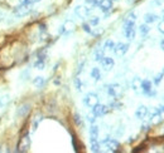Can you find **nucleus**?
Segmentation results:
<instances>
[{
	"label": "nucleus",
	"instance_id": "f257e3e1",
	"mask_svg": "<svg viewBox=\"0 0 164 153\" xmlns=\"http://www.w3.org/2000/svg\"><path fill=\"white\" fill-rule=\"evenodd\" d=\"M124 35L126 36L128 40H133L135 38V22L126 19L124 22V28H123Z\"/></svg>",
	"mask_w": 164,
	"mask_h": 153
},
{
	"label": "nucleus",
	"instance_id": "f03ea898",
	"mask_svg": "<svg viewBox=\"0 0 164 153\" xmlns=\"http://www.w3.org/2000/svg\"><path fill=\"white\" fill-rule=\"evenodd\" d=\"M107 94L112 97V98H120L123 95V87L117 83H112V84H109L107 86Z\"/></svg>",
	"mask_w": 164,
	"mask_h": 153
},
{
	"label": "nucleus",
	"instance_id": "7ed1b4c3",
	"mask_svg": "<svg viewBox=\"0 0 164 153\" xmlns=\"http://www.w3.org/2000/svg\"><path fill=\"white\" fill-rule=\"evenodd\" d=\"M140 89L143 92V94L148 95V97H154L155 95V91L153 89V83L149 79H141V84H140Z\"/></svg>",
	"mask_w": 164,
	"mask_h": 153
},
{
	"label": "nucleus",
	"instance_id": "20e7f679",
	"mask_svg": "<svg viewBox=\"0 0 164 153\" xmlns=\"http://www.w3.org/2000/svg\"><path fill=\"white\" fill-rule=\"evenodd\" d=\"M97 103H99V95L96 94V93H94V92L87 93V94L85 95V98H83V104H85L86 107H88V108L95 107Z\"/></svg>",
	"mask_w": 164,
	"mask_h": 153
},
{
	"label": "nucleus",
	"instance_id": "39448f33",
	"mask_svg": "<svg viewBox=\"0 0 164 153\" xmlns=\"http://www.w3.org/2000/svg\"><path fill=\"white\" fill-rule=\"evenodd\" d=\"M29 147H31V137H29L28 133H25V134L22 135V138L19 139L16 152H25V151L29 149Z\"/></svg>",
	"mask_w": 164,
	"mask_h": 153
},
{
	"label": "nucleus",
	"instance_id": "423d86ee",
	"mask_svg": "<svg viewBox=\"0 0 164 153\" xmlns=\"http://www.w3.org/2000/svg\"><path fill=\"white\" fill-rule=\"evenodd\" d=\"M102 143L105 144V147L107 148V151L109 152H116V151H119V148H120V143L116 141V139H112L110 137H106L102 141Z\"/></svg>",
	"mask_w": 164,
	"mask_h": 153
},
{
	"label": "nucleus",
	"instance_id": "0eeeda50",
	"mask_svg": "<svg viewBox=\"0 0 164 153\" xmlns=\"http://www.w3.org/2000/svg\"><path fill=\"white\" fill-rule=\"evenodd\" d=\"M128 50H129V44L123 43V41H119V43L115 44L112 52L115 53L117 57H123V55H125L126 53H128Z\"/></svg>",
	"mask_w": 164,
	"mask_h": 153
},
{
	"label": "nucleus",
	"instance_id": "6e6552de",
	"mask_svg": "<svg viewBox=\"0 0 164 153\" xmlns=\"http://www.w3.org/2000/svg\"><path fill=\"white\" fill-rule=\"evenodd\" d=\"M92 13V8H87V6H82V5H78L75 8V14L78 16V18H87L90 16Z\"/></svg>",
	"mask_w": 164,
	"mask_h": 153
},
{
	"label": "nucleus",
	"instance_id": "1a4fd4ad",
	"mask_svg": "<svg viewBox=\"0 0 164 153\" xmlns=\"http://www.w3.org/2000/svg\"><path fill=\"white\" fill-rule=\"evenodd\" d=\"M29 11H31V5H25V4H20L19 6H15L13 10L16 18H22V16L27 15Z\"/></svg>",
	"mask_w": 164,
	"mask_h": 153
},
{
	"label": "nucleus",
	"instance_id": "9d476101",
	"mask_svg": "<svg viewBox=\"0 0 164 153\" xmlns=\"http://www.w3.org/2000/svg\"><path fill=\"white\" fill-rule=\"evenodd\" d=\"M73 29H75V23H73V22H71V20H67V22L60 28L58 33H60L61 35L67 36V35H70V34L73 32Z\"/></svg>",
	"mask_w": 164,
	"mask_h": 153
},
{
	"label": "nucleus",
	"instance_id": "9b49d317",
	"mask_svg": "<svg viewBox=\"0 0 164 153\" xmlns=\"http://www.w3.org/2000/svg\"><path fill=\"white\" fill-rule=\"evenodd\" d=\"M109 110H110V109H109L107 105L97 103L95 107H92V114H94L95 117H102L106 113H109Z\"/></svg>",
	"mask_w": 164,
	"mask_h": 153
},
{
	"label": "nucleus",
	"instance_id": "f8f14e48",
	"mask_svg": "<svg viewBox=\"0 0 164 153\" xmlns=\"http://www.w3.org/2000/svg\"><path fill=\"white\" fill-rule=\"evenodd\" d=\"M100 63H101V65H102L104 70H106V72L112 70L114 65H115V62H114V59L110 58V57H104L102 60H101Z\"/></svg>",
	"mask_w": 164,
	"mask_h": 153
},
{
	"label": "nucleus",
	"instance_id": "ddd939ff",
	"mask_svg": "<svg viewBox=\"0 0 164 153\" xmlns=\"http://www.w3.org/2000/svg\"><path fill=\"white\" fill-rule=\"evenodd\" d=\"M148 113H149L148 107L140 105V107H138V109L135 110V117L138 118V119H144V118L148 116Z\"/></svg>",
	"mask_w": 164,
	"mask_h": 153
},
{
	"label": "nucleus",
	"instance_id": "4468645a",
	"mask_svg": "<svg viewBox=\"0 0 164 153\" xmlns=\"http://www.w3.org/2000/svg\"><path fill=\"white\" fill-rule=\"evenodd\" d=\"M99 8L104 13L110 11L111 8H112V0H100L99 1Z\"/></svg>",
	"mask_w": 164,
	"mask_h": 153
},
{
	"label": "nucleus",
	"instance_id": "2eb2a0df",
	"mask_svg": "<svg viewBox=\"0 0 164 153\" xmlns=\"http://www.w3.org/2000/svg\"><path fill=\"white\" fill-rule=\"evenodd\" d=\"M97 138H99V127L94 123L90 127V142L97 141Z\"/></svg>",
	"mask_w": 164,
	"mask_h": 153
},
{
	"label": "nucleus",
	"instance_id": "dca6fc26",
	"mask_svg": "<svg viewBox=\"0 0 164 153\" xmlns=\"http://www.w3.org/2000/svg\"><path fill=\"white\" fill-rule=\"evenodd\" d=\"M159 20V16L157 14H154V13H146L144 15V22L146 24H153L155 22H158Z\"/></svg>",
	"mask_w": 164,
	"mask_h": 153
},
{
	"label": "nucleus",
	"instance_id": "f3484780",
	"mask_svg": "<svg viewBox=\"0 0 164 153\" xmlns=\"http://www.w3.org/2000/svg\"><path fill=\"white\" fill-rule=\"evenodd\" d=\"M29 110H31V105H29L28 103L23 104V105H20V107L18 108V110H16V116L18 117H25L28 114Z\"/></svg>",
	"mask_w": 164,
	"mask_h": 153
},
{
	"label": "nucleus",
	"instance_id": "a211bd4d",
	"mask_svg": "<svg viewBox=\"0 0 164 153\" xmlns=\"http://www.w3.org/2000/svg\"><path fill=\"white\" fill-rule=\"evenodd\" d=\"M104 57H105V49H104V48H102V49H101V48H97V49L95 50V53H94V59H95L96 62H101Z\"/></svg>",
	"mask_w": 164,
	"mask_h": 153
},
{
	"label": "nucleus",
	"instance_id": "6ab92c4d",
	"mask_svg": "<svg viewBox=\"0 0 164 153\" xmlns=\"http://www.w3.org/2000/svg\"><path fill=\"white\" fill-rule=\"evenodd\" d=\"M10 102V95L9 94H0V109L6 107Z\"/></svg>",
	"mask_w": 164,
	"mask_h": 153
},
{
	"label": "nucleus",
	"instance_id": "aec40b11",
	"mask_svg": "<svg viewBox=\"0 0 164 153\" xmlns=\"http://www.w3.org/2000/svg\"><path fill=\"white\" fill-rule=\"evenodd\" d=\"M140 84H141V79L139 78V76H134L133 80H131V88H133V91L138 92L139 89H140Z\"/></svg>",
	"mask_w": 164,
	"mask_h": 153
},
{
	"label": "nucleus",
	"instance_id": "412c9836",
	"mask_svg": "<svg viewBox=\"0 0 164 153\" xmlns=\"http://www.w3.org/2000/svg\"><path fill=\"white\" fill-rule=\"evenodd\" d=\"M149 32H150V27H149V24H141L140 27H139V33L141 34L143 36H146L149 34Z\"/></svg>",
	"mask_w": 164,
	"mask_h": 153
},
{
	"label": "nucleus",
	"instance_id": "4be33fe9",
	"mask_svg": "<svg viewBox=\"0 0 164 153\" xmlns=\"http://www.w3.org/2000/svg\"><path fill=\"white\" fill-rule=\"evenodd\" d=\"M44 83H45V80L43 76H35V78L33 79V84H34V87H37V88H42L44 86Z\"/></svg>",
	"mask_w": 164,
	"mask_h": 153
},
{
	"label": "nucleus",
	"instance_id": "5701e85b",
	"mask_svg": "<svg viewBox=\"0 0 164 153\" xmlns=\"http://www.w3.org/2000/svg\"><path fill=\"white\" fill-rule=\"evenodd\" d=\"M91 78H94V80H100L101 79V72H100V69L99 68H92L91 69Z\"/></svg>",
	"mask_w": 164,
	"mask_h": 153
},
{
	"label": "nucleus",
	"instance_id": "b1692460",
	"mask_svg": "<svg viewBox=\"0 0 164 153\" xmlns=\"http://www.w3.org/2000/svg\"><path fill=\"white\" fill-rule=\"evenodd\" d=\"M114 46H115V41L111 40V39H107L106 41H105V44H104V49L109 50V52H112Z\"/></svg>",
	"mask_w": 164,
	"mask_h": 153
},
{
	"label": "nucleus",
	"instance_id": "393cba45",
	"mask_svg": "<svg viewBox=\"0 0 164 153\" xmlns=\"http://www.w3.org/2000/svg\"><path fill=\"white\" fill-rule=\"evenodd\" d=\"M34 68L38 70H43L45 68V60H42V59H37L34 62Z\"/></svg>",
	"mask_w": 164,
	"mask_h": 153
},
{
	"label": "nucleus",
	"instance_id": "a878e982",
	"mask_svg": "<svg viewBox=\"0 0 164 153\" xmlns=\"http://www.w3.org/2000/svg\"><path fill=\"white\" fill-rule=\"evenodd\" d=\"M163 75H164L163 72H162V73L155 74V76H154V84H155V86H159V84L162 83V80H163Z\"/></svg>",
	"mask_w": 164,
	"mask_h": 153
},
{
	"label": "nucleus",
	"instance_id": "bb28decb",
	"mask_svg": "<svg viewBox=\"0 0 164 153\" xmlns=\"http://www.w3.org/2000/svg\"><path fill=\"white\" fill-rule=\"evenodd\" d=\"M99 23H100L99 16H91L90 20H88V24H90L91 27H96V25H99Z\"/></svg>",
	"mask_w": 164,
	"mask_h": 153
},
{
	"label": "nucleus",
	"instance_id": "cd10ccee",
	"mask_svg": "<svg viewBox=\"0 0 164 153\" xmlns=\"http://www.w3.org/2000/svg\"><path fill=\"white\" fill-rule=\"evenodd\" d=\"M75 87H76V89H77L78 92H81L82 91V80H81V78H75Z\"/></svg>",
	"mask_w": 164,
	"mask_h": 153
},
{
	"label": "nucleus",
	"instance_id": "c85d7f7f",
	"mask_svg": "<svg viewBox=\"0 0 164 153\" xmlns=\"http://www.w3.org/2000/svg\"><path fill=\"white\" fill-rule=\"evenodd\" d=\"M91 151L92 152H100V144L97 141L91 142Z\"/></svg>",
	"mask_w": 164,
	"mask_h": 153
},
{
	"label": "nucleus",
	"instance_id": "c756f323",
	"mask_svg": "<svg viewBox=\"0 0 164 153\" xmlns=\"http://www.w3.org/2000/svg\"><path fill=\"white\" fill-rule=\"evenodd\" d=\"M29 75H31V72H29V70H23L22 73H20V79H22V80H28Z\"/></svg>",
	"mask_w": 164,
	"mask_h": 153
},
{
	"label": "nucleus",
	"instance_id": "7c9ffc66",
	"mask_svg": "<svg viewBox=\"0 0 164 153\" xmlns=\"http://www.w3.org/2000/svg\"><path fill=\"white\" fill-rule=\"evenodd\" d=\"M82 29H83V30H85L86 33H88V34H91V33H92L91 25L88 24V23H83V24H82Z\"/></svg>",
	"mask_w": 164,
	"mask_h": 153
},
{
	"label": "nucleus",
	"instance_id": "2f4dec72",
	"mask_svg": "<svg viewBox=\"0 0 164 153\" xmlns=\"http://www.w3.org/2000/svg\"><path fill=\"white\" fill-rule=\"evenodd\" d=\"M136 18H138V15H136V13H135V11H130V13H129V15L126 16V19L133 20V22H135Z\"/></svg>",
	"mask_w": 164,
	"mask_h": 153
},
{
	"label": "nucleus",
	"instance_id": "473e14b6",
	"mask_svg": "<svg viewBox=\"0 0 164 153\" xmlns=\"http://www.w3.org/2000/svg\"><path fill=\"white\" fill-rule=\"evenodd\" d=\"M42 121V118L39 117V118H37V121L34 119L33 121V126H32V129H33V132H35L37 131V128H38V124H39V122Z\"/></svg>",
	"mask_w": 164,
	"mask_h": 153
},
{
	"label": "nucleus",
	"instance_id": "72a5a7b5",
	"mask_svg": "<svg viewBox=\"0 0 164 153\" xmlns=\"http://www.w3.org/2000/svg\"><path fill=\"white\" fill-rule=\"evenodd\" d=\"M86 4H90L92 6H99V0H85Z\"/></svg>",
	"mask_w": 164,
	"mask_h": 153
},
{
	"label": "nucleus",
	"instance_id": "f704fd0d",
	"mask_svg": "<svg viewBox=\"0 0 164 153\" xmlns=\"http://www.w3.org/2000/svg\"><path fill=\"white\" fill-rule=\"evenodd\" d=\"M75 122H76V124L77 126H82V119H81V117H80L78 114H75Z\"/></svg>",
	"mask_w": 164,
	"mask_h": 153
},
{
	"label": "nucleus",
	"instance_id": "c9c22d12",
	"mask_svg": "<svg viewBox=\"0 0 164 153\" xmlns=\"http://www.w3.org/2000/svg\"><path fill=\"white\" fill-rule=\"evenodd\" d=\"M158 32L164 35V22H160L158 24Z\"/></svg>",
	"mask_w": 164,
	"mask_h": 153
},
{
	"label": "nucleus",
	"instance_id": "e433bc0d",
	"mask_svg": "<svg viewBox=\"0 0 164 153\" xmlns=\"http://www.w3.org/2000/svg\"><path fill=\"white\" fill-rule=\"evenodd\" d=\"M110 107L114 108V109H120L121 103H119V102H112V103L110 104Z\"/></svg>",
	"mask_w": 164,
	"mask_h": 153
},
{
	"label": "nucleus",
	"instance_id": "4c0bfd02",
	"mask_svg": "<svg viewBox=\"0 0 164 153\" xmlns=\"http://www.w3.org/2000/svg\"><path fill=\"white\" fill-rule=\"evenodd\" d=\"M87 121L91 123V124H94V123L96 122V117L92 114V116H87Z\"/></svg>",
	"mask_w": 164,
	"mask_h": 153
},
{
	"label": "nucleus",
	"instance_id": "58836bf2",
	"mask_svg": "<svg viewBox=\"0 0 164 153\" xmlns=\"http://www.w3.org/2000/svg\"><path fill=\"white\" fill-rule=\"evenodd\" d=\"M39 30H40V32H45V30H47V25L40 24V25H39Z\"/></svg>",
	"mask_w": 164,
	"mask_h": 153
},
{
	"label": "nucleus",
	"instance_id": "ea45409f",
	"mask_svg": "<svg viewBox=\"0 0 164 153\" xmlns=\"http://www.w3.org/2000/svg\"><path fill=\"white\" fill-rule=\"evenodd\" d=\"M160 48H162V50L164 52V38H163V39L160 40Z\"/></svg>",
	"mask_w": 164,
	"mask_h": 153
},
{
	"label": "nucleus",
	"instance_id": "a19ab883",
	"mask_svg": "<svg viewBox=\"0 0 164 153\" xmlns=\"http://www.w3.org/2000/svg\"><path fill=\"white\" fill-rule=\"evenodd\" d=\"M148 127H149V124H143L141 128H143V131H148V129H149Z\"/></svg>",
	"mask_w": 164,
	"mask_h": 153
},
{
	"label": "nucleus",
	"instance_id": "79ce46f5",
	"mask_svg": "<svg viewBox=\"0 0 164 153\" xmlns=\"http://www.w3.org/2000/svg\"><path fill=\"white\" fill-rule=\"evenodd\" d=\"M3 19H4V14L3 13H0V22H3Z\"/></svg>",
	"mask_w": 164,
	"mask_h": 153
},
{
	"label": "nucleus",
	"instance_id": "37998d69",
	"mask_svg": "<svg viewBox=\"0 0 164 153\" xmlns=\"http://www.w3.org/2000/svg\"><path fill=\"white\" fill-rule=\"evenodd\" d=\"M162 109H163V113H164V107H162Z\"/></svg>",
	"mask_w": 164,
	"mask_h": 153
},
{
	"label": "nucleus",
	"instance_id": "c03bdc74",
	"mask_svg": "<svg viewBox=\"0 0 164 153\" xmlns=\"http://www.w3.org/2000/svg\"><path fill=\"white\" fill-rule=\"evenodd\" d=\"M163 22H164V15H163Z\"/></svg>",
	"mask_w": 164,
	"mask_h": 153
},
{
	"label": "nucleus",
	"instance_id": "a18cd8bd",
	"mask_svg": "<svg viewBox=\"0 0 164 153\" xmlns=\"http://www.w3.org/2000/svg\"><path fill=\"white\" fill-rule=\"evenodd\" d=\"M163 73H164V68H163Z\"/></svg>",
	"mask_w": 164,
	"mask_h": 153
},
{
	"label": "nucleus",
	"instance_id": "49530a36",
	"mask_svg": "<svg viewBox=\"0 0 164 153\" xmlns=\"http://www.w3.org/2000/svg\"><path fill=\"white\" fill-rule=\"evenodd\" d=\"M163 99H164V98H163Z\"/></svg>",
	"mask_w": 164,
	"mask_h": 153
}]
</instances>
